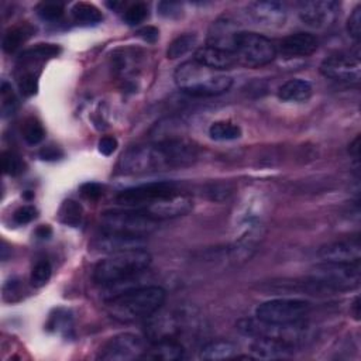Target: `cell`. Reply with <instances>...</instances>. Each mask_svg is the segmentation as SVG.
<instances>
[{
    "mask_svg": "<svg viewBox=\"0 0 361 361\" xmlns=\"http://www.w3.org/2000/svg\"><path fill=\"white\" fill-rule=\"evenodd\" d=\"M196 159L198 148L182 137H173L130 147L119 159V171L124 175L161 173L189 167Z\"/></svg>",
    "mask_w": 361,
    "mask_h": 361,
    "instance_id": "1",
    "label": "cell"
},
{
    "mask_svg": "<svg viewBox=\"0 0 361 361\" xmlns=\"http://www.w3.org/2000/svg\"><path fill=\"white\" fill-rule=\"evenodd\" d=\"M167 292L157 285L128 288L113 295L106 301L110 318L121 323L137 322L155 315L166 302Z\"/></svg>",
    "mask_w": 361,
    "mask_h": 361,
    "instance_id": "2",
    "label": "cell"
},
{
    "mask_svg": "<svg viewBox=\"0 0 361 361\" xmlns=\"http://www.w3.org/2000/svg\"><path fill=\"white\" fill-rule=\"evenodd\" d=\"M151 264V254L146 248L126 250L110 254L97 262L93 270V280L97 285L115 288L139 278Z\"/></svg>",
    "mask_w": 361,
    "mask_h": 361,
    "instance_id": "3",
    "label": "cell"
},
{
    "mask_svg": "<svg viewBox=\"0 0 361 361\" xmlns=\"http://www.w3.org/2000/svg\"><path fill=\"white\" fill-rule=\"evenodd\" d=\"M177 86L193 97H212L226 93L233 85L231 75L215 71L196 61L181 64L174 74Z\"/></svg>",
    "mask_w": 361,
    "mask_h": 361,
    "instance_id": "4",
    "label": "cell"
},
{
    "mask_svg": "<svg viewBox=\"0 0 361 361\" xmlns=\"http://www.w3.org/2000/svg\"><path fill=\"white\" fill-rule=\"evenodd\" d=\"M102 232L131 237H147L158 227V220L140 209L108 211L101 217Z\"/></svg>",
    "mask_w": 361,
    "mask_h": 361,
    "instance_id": "5",
    "label": "cell"
},
{
    "mask_svg": "<svg viewBox=\"0 0 361 361\" xmlns=\"http://www.w3.org/2000/svg\"><path fill=\"white\" fill-rule=\"evenodd\" d=\"M309 280L323 286L329 292L355 289L361 282L360 261L355 262L322 261L320 264H316L311 270Z\"/></svg>",
    "mask_w": 361,
    "mask_h": 361,
    "instance_id": "6",
    "label": "cell"
},
{
    "mask_svg": "<svg viewBox=\"0 0 361 361\" xmlns=\"http://www.w3.org/2000/svg\"><path fill=\"white\" fill-rule=\"evenodd\" d=\"M235 55L237 64L243 67L261 68L275 59L277 46L258 32L242 31L237 37Z\"/></svg>",
    "mask_w": 361,
    "mask_h": 361,
    "instance_id": "7",
    "label": "cell"
},
{
    "mask_svg": "<svg viewBox=\"0 0 361 361\" xmlns=\"http://www.w3.org/2000/svg\"><path fill=\"white\" fill-rule=\"evenodd\" d=\"M237 331L251 339L274 338L298 346L308 338V327L305 322L293 324H274L260 319H243L237 323Z\"/></svg>",
    "mask_w": 361,
    "mask_h": 361,
    "instance_id": "8",
    "label": "cell"
},
{
    "mask_svg": "<svg viewBox=\"0 0 361 361\" xmlns=\"http://www.w3.org/2000/svg\"><path fill=\"white\" fill-rule=\"evenodd\" d=\"M312 311V305L302 300L280 298L269 301L255 309V318L274 324H293L305 322Z\"/></svg>",
    "mask_w": 361,
    "mask_h": 361,
    "instance_id": "9",
    "label": "cell"
},
{
    "mask_svg": "<svg viewBox=\"0 0 361 361\" xmlns=\"http://www.w3.org/2000/svg\"><path fill=\"white\" fill-rule=\"evenodd\" d=\"M178 192V186L170 181L143 184L123 189L116 195V202L124 208L144 211L155 202Z\"/></svg>",
    "mask_w": 361,
    "mask_h": 361,
    "instance_id": "10",
    "label": "cell"
},
{
    "mask_svg": "<svg viewBox=\"0 0 361 361\" xmlns=\"http://www.w3.org/2000/svg\"><path fill=\"white\" fill-rule=\"evenodd\" d=\"M147 346L143 338L135 333H121L110 338L101 349L97 358L105 361H133L144 357Z\"/></svg>",
    "mask_w": 361,
    "mask_h": 361,
    "instance_id": "11",
    "label": "cell"
},
{
    "mask_svg": "<svg viewBox=\"0 0 361 361\" xmlns=\"http://www.w3.org/2000/svg\"><path fill=\"white\" fill-rule=\"evenodd\" d=\"M320 72L324 78L340 84H358L361 78L360 57L349 52L333 54L322 61Z\"/></svg>",
    "mask_w": 361,
    "mask_h": 361,
    "instance_id": "12",
    "label": "cell"
},
{
    "mask_svg": "<svg viewBox=\"0 0 361 361\" xmlns=\"http://www.w3.org/2000/svg\"><path fill=\"white\" fill-rule=\"evenodd\" d=\"M340 3L336 0H312L300 6V17L302 23L311 28L323 30L331 27L338 19Z\"/></svg>",
    "mask_w": 361,
    "mask_h": 361,
    "instance_id": "13",
    "label": "cell"
},
{
    "mask_svg": "<svg viewBox=\"0 0 361 361\" xmlns=\"http://www.w3.org/2000/svg\"><path fill=\"white\" fill-rule=\"evenodd\" d=\"M240 32L242 30L232 17L223 16L212 23L208 35V46L235 54Z\"/></svg>",
    "mask_w": 361,
    "mask_h": 361,
    "instance_id": "14",
    "label": "cell"
},
{
    "mask_svg": "<svg viewBox=\"0 0 361 361\" xmlns=\"http://www.w3.org/2000/svg\"><path fill=\"white\" fill-rule=\"evenodd\" d=\"M248 17L269 28H275L284 26L286 20V8L284 3L274 2V0H262V2H253L247 6Z\"/></svg>",
    "mask_w": 361,
    "mask_h": 361,
    "instance_id": "15",
    "label": "cell"
},
{
    "mask_svg": "<svg viewBox=\"0 0 361 361\" xmlns=\"http://www.w3.org/2000/svg\"><path fill=\"white\" fill-rule=\"evenodd\" d=\"M192 206H193V204L189 196L184 195L178 191V192L167 196V198H164V199L155 202L154 205L148 206L147 209H144V212L159 222L164 219L184 216L191 212Z\"/></svg>",
    "mask_w": 361,
    "mask_h": 361,
    "instance_id": "16",
    "label": "cell"
},
{
    "mask_svg": "<svg viewBox=\"0 0 361 361\" xmlns=\"http://www.w3.org/2000/svg\"><path fill=\"white\" fill-rule=\"evenodd\" d=\"M298 346L274 338H255L250 346V357L257 360H280L293 355Z\"/></svg>",
    "mask_w": 361,
    "mask_h": 361,
    "instance_id": "17",
    "label": "cell"
},
{
    "mask_svg": "<svg viewBox=\"0 0 361 361\" xmlns=\"http://www.w3.org/2000/svg\"><path fill=\"white\" fill-rule=\"evenodd\" d=\"M318 50V39L311 32H295L285 37L277 52L280 51L284 58H305Z\"/></svg>",
    "mask_w": 361,
    "mask_h": 361,
    "instance_id": "18",
    "label": "cell"
},
{
    "mask_svg": "<svg viewBox=\"0 0 361 361\" xmlns=\"http://www.w3.org/2000/svg\"><path fill=\"white\" fill-rule=\"evenodd\" d=\"M319 257L322 261H335V262H355L361 258V244L358 237L335 242L323 246L319 250Z\"/></svg>",
    "mask_w": 361,
    "mask_h": 361,
    "instance_id": "19",
    "label": "cell"
},
{
    "mask_svg": "<svg viewBox=\"0 0 361 361\" xmlns=\"http://www.w3.org/2000/svg\"><path fill=\"white\" fill-rule=\"evenodd\" d=\"M193 61L204 65V67H208L215 71H222V72L233 68L237 64V58L233 52L215 48L211 46H205V47L196 50V52L193 55Z\"/></svg>",
    "mask_w": 361,
    "mask_h": 361,
    "instance_id": "20",
    "label": "cell"
},
{
    "mask_svg": "<svg viewBox=\"0 0 361 361\" xmlns=\"http://www.w3.org/2000/svg\"><path fill=\"white\" fill-rule=\"evenodd\" d=\"M144 239L143 237H131L124 235L108 233L102 232V236L97 237L95 246L104 253H119L126 250H135V248H144Z\"/></svg>",
    "mask_w": 361,
    "mask_h": 361,
    "instance_id": "21",
    "label": "cell"
},
{
    "mask_svg": "<svg viewBox=\"0 0 361 361\" xmlns=\"http://www.w3.org/2000/svg\"><path fill=\"white\" fill-rule=\"evenodd\" d=\"M185 349L175 339H161L155 340L151 347L147 349L144 360H158V361H175L184 358Z\"/></svg>",
    "mask_w": 361,
    "mask_h": 361,
    "instance_id": "22",
    "label": "cell"
},
{
    "mask_svg": "<svg viewBox=\"0 0 361 361\" xmlns=\"http://www.w3.org/2000/svg\"><path fill=\"white\" fill-rule=\"evenodd\" d=\"M312 85L305 79H291L285 82L280 90L278 97L284 102H295L301 104L306 102L312 96Z\"/></svg>",
    "mask_w": 361,
    "mask_h": 361,
    "instance_id": "23",
    "label": "cell"
},
{
    "mask_svg": "<svg viewBox=\"0 0 361 361\" xmlns=\"http://www.w3.org/2000/svg\"><path fill=\"white\" fill-rule=\"evenodd\" d=\"M237 347L227 340H215L201 349L199 357L204 360H226L235 357Z\"/></svg>",
    "mask_w": 361,
    "mask_h": 361,
    "instance_id": "24",
    "label": "cell"
},
{
    "mask_svg": "<svg viewBox=\"0 0 361 361\" xmlns=\"http://www.w3.org/2000/svg\"><path fill=\"white\" fill-rule=\"evenodd\" d=\"M242 127L233 121H215L209 127V136L215 142H233L242 137Z\"/></svg>",
    "mask_w": 361,
    "mask_h": 361,
    "instance_id": "25",
    "label": "cell"
},
{
    "mask_svg": "<svg viewBox=\"0 0 361 361\" xmlns=\"http://www.w3.org/2000/svg\"><path fill=\"white\" fill-rule=\"evenodd\" d=\"M31 35H32V28L28 24L10 28L3 37V43H2L3 51L8 54L16 52L30 39Z\"/></svg>",
    "mask_w": 361,
    "mask_h": 361,
    "instance_id": "26",
    "label": "cell"
},
{
    "mask_svg": "<svg viewBox=\"0 0 361 361\" xmlns=\"http://www.w3.org/2000/svg\"><path fill=\"white\" fill-rule=\"evenodd\" d=\"M72 19L79 26H96L104 20V16L96 6L79 2L72 8Z\"/></svg>",
    "mask_w": 361,
    "mask_h": 361,
    "instance_id": "27",
    "label": "cell"
},
{
    "mask_svg": "<svg viewBox=\"0 0 361 361\" xmlns=\"http://www.w3.org/2000/svg\"><path fill=\"white\" fill-rule=\"evenodd\" d=\"M58 219L65 226L78 227L84 220V208L74 199L65 201L58 211Z\"/></svg>",
    "mask_w": 361,
    "mask_h": 361,
    "instance_id": "28",
    "label": "cell"
},
{
    "mask_svg": "<svg viewBox=\"0 0 361 361\" xmlns=\"http://www.w3.org/2000/svg\"><path fill=\"white\" fill-rule=\"evenodd\" d=\"M196 41H198V37H196L195 35H182V36L177 37L168 46L167 57L170 59H177V58L186 55L189 51L193 50V47L196 46Z\"/></svg>",
    "mask_w": 361,
    "mask_h": 361,
    "instance_id": "29",
    "label": "cell"
},
{
    "mask_svg": "<svg viewBox=\"0 0 361 361\" xmlns=\"http://www.w3.org/2000/svg\"><path fill=\"white\" fill-rule=\"evenodd\" d=\"M21 133H23V139L27 144L30 146H37L44 140L46 136V131L43 124L35 119V117H30L24 121L23 128H21Z\"/></svg>",
    "mask_w": 361,
    "mask_h": 361,
    "instance_id": "30",
    "label": "cell"
},
{
    "mask_svg": "<svg viewBox=\"0 0 361 361\" xmlns=\"http://www.w3.org/2000/svg\"><path fill=\"white\" fill-rule=\"evenodd\" d=\"M17 105V97L12 89V85L8 81H2V85H0V109H2L3 117L14 115Z\"/></svg>",
    "mask_w": 361,
    "mask_h": 361,
    "instance_id": "31",
    "label": "cell"
},
{
    "mask_svg": "<svg viewBox=\"0 0 361 361\" xmlns=\"http://www.w3.org/2000/svg\"><path fill=\"white\" fill-rule=\"evenodd\" d=\"M52 275V267L48 260H40L37 261L35 267L31 270L30 282L35 288H43Z\"/></svg>",
    "mask_w": 361,
    "mask_h": 361,
    "instance_id": "32",
    "label": "cell"
},
{
    "mask_svg": "<svg viewBox=\"0 0 361 361\" xmlns=\"http://www.w3.org/2000/svg\"><path fill=\"white\" fill-rule=\"evenodd\" d=\"M2 168L5 174L10 177H17L24 171V164L21 158L13 151H5L2 154Z\"/></svg>",
    "mask_w": 361,
    "mask_h": 361,
    "instance_id": "33",
    "label": "cell"
},
{
    "mask_svg": "<svg viewBox=\"0 0 361 361\" xmlns=\"http://www.w3.org/2000/svg\"><path fill=\"white\" fill-rule=\"evenodd\" d=\"M148 17V8L144 3H135L126 9L124 21L128 26H139Z\"/></svg>",
    "mask_w": 361,
    "mask_h": 361,
    "instance_id": "34",
    "label": "cell"
},
{
    "mask_svg": "<svg viewBox=\"0 0 361 361\" xmlns=\"http://www.w3.org/2000/svg\"><path fill=\"white\" fill-rule=\"evenodd\" d=\"M37 13L46 21H57L64 14V5L61 2H43L39 5Z\"/></svg>",
    "mask_w": 361,
    "mask_h": 361,
    "instance_id": "35",
    "label": "cell"
},
{
    "mask_svg": "<svg viewBox=\"0 0 361 361\" xmlns=\"http://www.w3.org/2000/svg\"><path fill=\"white\" fill-rule=\"evenodd\" d=\"M347 32L349 36L358 41L360 37H361V6L358 5L353 13L350 14L349 20H347Z\"/></svg>",
    "mask_w": 361,
    "mask_h": 361,
    "instance_id": "36",
    "label": "cell"
},
{
    "mask_svg": "<svg viewBox=\"0 0 361 361\" xmlns=\"http://www.w3.org/2000/svg\"><path fill=\"white\" fill-rule=\"evenodd\" d=\"M36 217H37V211H36V208L28 206V205L19 208V209L13 213V222H14L16 224H20V226L32 222Z\"/></svg>",
    "mask_w": 361,
    "mask_h": 361,
    "instance_id": "37",
    "label": "cell"
},
{
    "mask_svg": "<svg viewBox=\"0 0 361 361\" xmlns=\"http://www.w3.org/2000/svg\"><path fill=\"white\" fill-rule=\"evenodd\" d=\"M81 193L85 196L86 199L96 201L99 199L104 193V186L97 182H86L81 186Z\"/></svg>",
    "mask_w": 361,
    "mask_h": 361,
    "instance_id": "38",
    "label": "cell"
},
{
    "mask_svg": "<svg viewBox=\"0 0 361 361\" xmlns=\"http://www.w3.org/2000/svg\"><path fill=\"white\" fill-rule=\"evenodd\" d=\"M158 13L164 17H175L181 14V5L177 2H161L158 6Z\"/></svg>",
    "mask_w": 361,
    "mask_h": 361,
    "instance_id": "39",
    "label": "cell"
},
{
    "mask_svg": "<svg viewBox=\"0 0 361 361\" xmlns=\"http://www.w3.org/2000/svg\"><path fill=\"white\" fill-rule=\"evenodd\" d=\"M97 147H99V153L109 157L112 155L116 148H117V140L112 136H105L99 140V144H97Z\"/></svg>",
    "mask_w": 361,
    "mask_h": 361,
    "instance_id": "40",
    "label": "cell"
},
{
    "mask_svg": "<svg viewBox=\"0 0 361 361\" xmlns=\"http://www.w3.org/2000/svg\"><path fill=\"white\" fill-rule=\"evenodd\" d=\"M39 155L44 161H57V159L64 157V151L57 146H46L40 150Z\"/></svg>",
    "mask_w": 361,
    "mask_h": 361,
    "instance_id": "41",
    "label": "cell"
},
{
    "mask_svg": "<svg viewBox=\"0 0 361 361\" xmlns=\"http://www.w3.org/2000/svg\"><path fill=\"white\" fill-rule=\"evenodd\" d=\"M158 35H159L158 28H155L153 26H147V27H143L142 30H139V36L147 43H155L158 39Z\"/></svg>",
    "mask_w": 361,
    "mask_h": 361,
    "instance_id": "42",
    "label": "cell"
},
{
    "mask_svg": "<svg viewBox=\"0 0 361 361\" xmlns=\"http://www.w3.org/2000/svg\"><path fill=\"white\" fill-rule=\"evenodd\" d=\"M3 293H5V298L8 297V295H12L10 302L16 301L14 295L20 293V284H19L17 281H10V282H8V284L5 285V288H3Z\"/></svg>",
    "mask_w": 361,
    "mask_h": 361,
    "instance_id": "43",
    "label": "cell"
},
{
    "mask_svg": "<svg viewBox=\"0 0 361 361\" xmlns=\"http://www.w3.org/2000/svg\"><path fill=\"white\" fill-rule=\"evenodd\" d=\"M36 235H37L39 239H43V240H44V239H50L51 235H52V231H51L50 226H40V227L37 228Z\"/></svg>",
    "mask_w": 361,
    "mask_h": 361,
    "instance_id": "44",
    "label": "cell"
},
{
    "mask_svg": "<svg viewBox=\"0 0 361 361\" xmlns=\"http://www.w3.org/2000/svg\"><path fill=\"white\" fill-rule=\"evenodd\" d=\"M360 136H357L355 137V140L351 143V146H350V154L357 159L358 158V155H360Z\"/></svg>",
    "mask_w": 361,
    "mask_h": 361,
    "instance_id": "45",
    "label": "cell"
},
{
    "mask_svg": "<svg viewBox=\"0 0 361 361\" xmlns=\"http://www.w3.org/2000/svg\"><path fill=\"white\" fill-rule=\"evenodd\" d=\"M351 311H353L354 319H355V320H360V300H358V297L354 300L353 306H351Z\"/></svg>",
    "mask_w": 361,
    "mask_h": 361,
    "instance_id": "46",
    "label": "cell"
},
{
    "mask_svg": "<svg viewBox=\"0 0 361 361\" xmlns=\"http://www.w3.org/2000/svg\"><path fill=\"white\" fill-rule=\"evenodd\" d=\"M32 196H35V193H31L30 191H27V192L24 193V198H27V199H31V198H32Z\"/></svg>",
    "mask_w": 361,
    "mask_h": 361,
    "instance_id": "47",
    "label": "cell"
}]
</instances>
